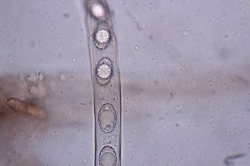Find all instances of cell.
<instances>
[{
	"label": "cell",
	"mask_w": 250,
	"mask_h": 166,
	"mask_svg": "<svg viewBox=\"0 0 250 166\" xmlns=\"http://www.w3.org/2000/svg\"><path fill=\"white\" fill-rule=\"evenodd\" d=\"M117 120L116 111L112 105L108 103L103 104L98 115V124L102 131L106 133L112 131L116 125Z\"/></svg>",
	"instance_id": "cell-1"
},
{
	"label": "cell",
	"mask_w": 250,
	"mask_h": 166,
	"mask_svg": "<svg viewBox=\"0 0 250 166\" xmlns=\"http://www.w3.org/2000/svg\"><path fill=\"white\" fill-rule=\"evenodd\" d=\"M96 76L100 84H105L110 80L112 73V63L108 59L104 58L99 62L96 70Z\"/></svg>",
	"instance_id": "cell-2"
},
{
	"label": "cell",
	"mask_w": 250,
	"mask_h": 166,
	"mask_svg": "<svg viewBox=\"0 0 250 166\" xmlns=\"http://www.w3.org/2000/svg\"><path fill=\"white\" fill-rule=\"evenodd\" d=\"M111 39L110 32L105 25L99 26L96 29L93 36V40L96 46L100 49L106 47Z\"/></svg>",
	"instance_id": "cell-3"
},
{
	"label": "cell",
	"mask_w": 250,
	"mask_h": 166,
	"mask_svg": "<svg viewBox=\"0 0 250 166\" xmlns=\"http://www.w3.org/2000/svg\"><path fill=\"white\" fill-rule=\"evenodd\" d=\"M117 162L116 153L111 146L107 145L101 150L99 156V164L101 166H116Z\"/></svg>",
	"instance_id": "cell-4"
}]
</instances>
